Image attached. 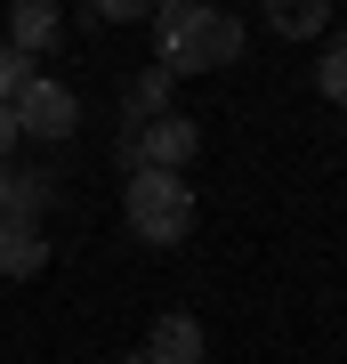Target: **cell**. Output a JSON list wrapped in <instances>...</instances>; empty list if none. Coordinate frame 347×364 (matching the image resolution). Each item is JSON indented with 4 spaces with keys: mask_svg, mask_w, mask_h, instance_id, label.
<instances>
[{
    "mask_svg": "<svg viewBox=\"0 0 347 364\" xmlns=\"http://www.w3.org/2000/svg\"><path fill=\"white\" fill-rule=\"evenodd\" d=\"M154 41H162V73L186 81V73H219L243 57V16L210 9V0H170L154 9Z\"/></svg>",
    "mask_w": 347,
    "mask_h": 364,
    "instance_id": "cell-1",
    "label": "cell"
},
{
    "mask_svg": "<svg viewBox=\"0 0 347 364\" xmlns=\"http://www.w3.org/2000/svg\"><path fill=\"white\" fill-rule=\"evenodd\" d=\"M121 219H129L138 243L178 251L186 235H194V186L178 178V170H138V178H129V195H121Z\"/></svg>",
    "mask_w": 347,
    "mask_h": 364,
    "instance_id": "cell-2",
    "label": "cell"
},
{
    "mask_svg": "<svg viewBox=\"0 0 347 364\" xmlns=\"http://www.w3.org/2000/svg\"><path fill=\"white\" fill-rule=\"evenodd\" d=\"M194 146H202V130H194L186 114H162L145 122V130H121V170L138 178V170H186Z\"/></svg>",
    "mask_w": 347,
    "mask_h": 364,
    "instance_id": "cell-3",
    "label": "cell"
},
{
    "mask_svg": "<svg viewBox=\"0 0 347 364\" xmlns=\"http://www.w3.org/2000/svg\"><path fill=\"white\" fill-rule=\"evenodd\" d=\"M16 114V138H40V146H65L81 130V97L65 90V81H49V73H33V90L9 105Z\"/></svg>",
    "mask_w": 347,
    "mask_h": 364,
    "instance_id": "cell-4",
    "label": "cell"
},
{
    "mask_svg": "<svg viewBox=\"0 0 347 364\" xmlns=\"http://www.w3.org/2000/svg\"><path fill=\"white\" fill-rule=\"evenodd\" d=\"M49 170H16V162H0V219H25L40 227V210H49Z\"/></svg>",
    "mask_w": 347,
    "mask_h": 364,
    "instance_id": "cell-5",
    "label": "cell"
},
{
    "mask_svg": "<svg viewBox=\"0 0 347 364\" xmlns=\"http://www.w3.org/2000/svg\"><path fill=\"white\" fill-rule=\"evenodd\" d=\"M40 267H49V235L25 227V219H0V275L25 284V275H40Z\"/></svg>",
    "mask_w": 347,
    "mask_h": 364,
    "instance_id": "cell-6",
    "label": "cell"
},
{
    "mask_svg": "<svg viewBox=\"0 0 347 364\" xmlns=\"http://www.w3.org/2000/svg\"><path fill=\"white\" fill-rule=\"evenodd\" d=\"M145 356L154 364H202V324H194L186 308H170L154 332H145Z\"/></svg>",
    "mask_w": 347,
    "mask_h": 364,
    "instance_id": "cell-7",
    "label": "cell"
},
{
    "mask_svg": "<svg viewBox=\"0 0 347 364\" xmlns=\"http://www.w3.org/2000/svg\"><path fill=\"white\" fill-rule=\"evenodd\" d=\"M57 33H65V16L49 9V0H16V9H9V49H25L33 65H40V49H49Z\"/></svg>",
    "mask_w": 347,
    "mask_h": 364,
    "instance_id": "cell-8",
    "label": "cell"
},
{
    "mask_svg": "<svg viewBox=\"0 0 347 364\" xmlns=\"http://www.w3.org/2000/svg\"><path fill=\"white\" fill-rule=\"evenodd\" d=\"M170 90H178V81H170L162 65H145V73L121 90V130H145V122H162V114H170Z\"/></svg>",
    "mask_w": 347,
    "mask_h": 364,
    "instance_id": "cell-9",
    "label": "cell"
},
{
    "mask_svg": "<svg viewBox=\"0 0 347 364\" xmlns=\"http://www.w3.org/2000/svg\"><path fill=\"white\" fill-rule=\"evenodd\" d=\"M323 25H331V0H275L267 9V33H283V41H315Z\"/></svg>",
    "mask_w": 347,
    "mask_h": 364,
    "instance_id": "cell-10",
    "label": "cell"
},
{
    "mask_svg": "<svg viewBox=\"0 0 347 364\" xmlns=\"http://www.w3.org/2000/svg\"><path fill=\"white\" fill-rule=\"evenodd\" d=\"M33 90V57L25 49H9V41H0V105H16V97H25Z\"/></svg>",
    "mask_w": 347,
    "mask_h": 364,
    "instance_id": "cell-11",
    "label": "cell"
},
{
    "mask_svg": "<svg viewBox=\"0 0 347 364\" xmlns=\"http://www.w3.org/2000/svg\"><path fill=\"white\" fill-rule=\"evenodd\" d=\"M315 90L331 97V105H347V41H331V49H323V65H315Z\"/></svg>",
    "mask_w": 347,
    "mask_h": 364,
    "instance_id": "cell-12",
    "label": "cell"
},
{
    "mask_svg": "<svg viewBox=\"0 0 347 364\" xmlns=\"http://www.w3.org/2000/svg\"><path fill=\"white\" fill-rule=\"evenodd\" d=\"M9 146H16V114L0 105V162H9Z\"/></svg>",
    "mask_w": 347,
    "mask_h": 364,
    "instance_id": "cell-13",
    "label": "cell"
},
{
    "mask_svg": "<svg viewBox=\"0 0 347 364\" xmlns=\"http://www.w3.org/2000/svg\"><path fill=\"white\" fill-rule=\"evenodd\" d=\"M121 364H154V356H145V348H129V356H121Z\"/></svg>",
    "mask_w": 347,
    "mask_h": 364,
    "instance_id": "cell-14",
    "label": "cell"
}]
</instances>
